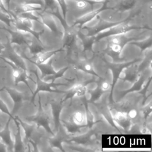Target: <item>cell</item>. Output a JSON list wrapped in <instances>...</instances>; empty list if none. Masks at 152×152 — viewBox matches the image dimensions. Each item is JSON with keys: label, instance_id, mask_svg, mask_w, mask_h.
<instances>
[{"label": "cell", "instance_id": "obj_7", "mask_svg": "<svg viewBox=\"0 0 152 152\" xmlns=\"http://www.w3.org/2000/svg\"><path fill=\"white\" fill-rule=\"evenodd\" d=\"M91 65L93 70L99 75V77L104 78L107 68L105 62L102 59L98 57L95 58Z\"/></svg>", "mask_w": 152, "mask_h": 152}, {"label": "cell", "instance_id": "obj_4", "mask_svg": "<svg viewBox=\"0 0 152 152\" xmlns=\"http://www.w3.org/2000/svg\"><path fill=\"white\" fill-rule=\"evenodd\" d=\"M141 49L139 46L127 43L121 50L119 56L120 58H124L126 59L127 61H130L139 56L141 54Z\"/></svg>", "mask_w": 152, "mask_h": 152}, {"label": "cell", "instance_id": "obj_50", "mask_svg": "<svg viewBox=\"0 0 152 152\" xmlns=\"http://www.w3.org/2000/svg\"><path fill=\"white\" fill-rule=\"evenodd\" d=\"M104 0H92L93 2H103Z\"/></svg>", "mask_w": 152, "mask_h": 152}, {"label": "cell", "instance_id": "obj_44", "mask_svg": "<svg viewBox=\"0 0 152 152\" xmlns=\"http://www.w3.org/2000/svg\"><path fill=\"white\" fill-rule=\"evenodd\" d=\"M27 145H28V147H29V148H30V151H34V147L33 144L31 142H27Z\"/></svg>", "mask_w": 152, "mask_h": 152}, {"label": "cell", "instance_id": "obj_52", "mask_svg": "<svg viewBox=\"0 0 152 152\" xmlns=\"http://www.w3.org/2000/svg\"><path fill=\"white\" fill-rule=\"evenodd\" d=\"M0 126H1V125H0Z\"/></svg>", "mask_w": 152, "mask_h": 152}, {"label": "cell", "instance_id": "obj_21", "mask_svg": "<svg viewBox=\"0 0 152 152\" xmlns=\"http://www.w3.org/2000/svg\"><path fill=\"white\" fill-rule=\"evenodd\" d=\"M104 5L103 2H94L91 5V10L94 12H97L100 10L102 8Z\"/></svg>", "mask_w": 152, "mask_h": 152}, {"label": "cell", "instance_id": "obj_6", "mask_svg": "<svg viewBox=\"0 0 152 152\" xmlns=\"http://www.w3.org/2000/svg\"><path fill=\"white\" fill-rule=\"evenodd\" d=\"M12 118L9 117L4 128L0 131V139L6 144L8 148H11V150L13 149L14 141L12 139L11 131L10 129V123Z\"/></svg>", "mask_w": 152, "mask_h": 152}, {"label": "cell", "instance_id": "obj_27", "mask_svg": "<svg viewBox=\"0 0 152 152\" xmlns=\"http://www.w3.org/2000/svg\"><path fill=\"white\" fill-rule=\"evenodd\" d=\"M111 49L113 52H118L121 50V47L119 44H115V43H112L111 45Z\"/></svg>", "mask_w": 152, "mask_h": 152}, {"label": "cell", "instance_id": "obj_46", "mask_svg": "<svg viewBox=\"0 0 152 152\" xmlns=\"http://www.w3.org/2000/svg\"><path fill=\"white\" fill-rule=\"evenodd\" d=\"M52 150L54 152H60V151H62V150L60 149L59 148L57 147H53L52 148Z\"/></svg>", "mask_w": 152, "mask_h": 152}, {"label": "cell", "instance_id": "obj_25", "mask_svg": "<svg viewBox=\"0 0 152 152\" xmlns=\"http://www.w3.org/2000/svg\"><path fill=\"white\" fill-rule=\"evenodd\" d=\"M53 82L54 84H66L68 83V81L64 77H61L56 78Z\"/></svg>", "mask_w": 152, "mask_h": 152}, {"label": "cell", "instance_id": "obj_15", "mask_svg": "<svg viewBox=\"0 0 152 152\" xmlns=\"http://www.w3.org/2000/svg\"><path fill=\"white\" fill-rule=\"evenodd\" d=\"M64 18L65 19L66 24L69 27H72L77 21V18H75V17L71 12L68 11H66Z\"/></svg>", "mask_w": 152, "mask_h": 152}, {"label": "cell", "instance_id": "obj_32", "mask_svg": "<svg viewBox=\"0 0 152 152\" xmlns=\"http://www.w3.org/2000/svg\"><path fill=\"white\" fill-rule=\"evenodd\" d=\"M37 131L39 132V133L40 134H42V135H45V136L46 135V133L48 132L47 131H46V129L43 126H39L38 127Z\"/></svg>", "mask_w": 152, "mask_h": 152}, {"label": "cell", "instance_id": "obj_8", "mask_svg": "<svg viewBox=\"0 0 152 152\" xmlns=\"http://www.w3.org/2000/svg\"><path fill=\"white\" fill-rule=\"evenodd\" d=\"M92 129L94 131L106 133V134H118L119 131L116 130L114 127L111 126L109 122H97L94 124L92 126Z\"/></svg>", "mask_w": 152, "mask_h": 152}, {"label": "cell", "instance_id": "obj_2", "mask_svg": "<svg viewBox=\"0 0 152 152\" xmlns=\"http://www.w3.org/2000/svg\"><path fill=\"white\" fill-rule=\"evenodd\" d=\"M131 13V10L118 11L112 9H106L97 13L100 20L108 23H116L124 21L129 17Z\"/></svg>", "mask_w": 152, "mask_h": 152}, {"label": "cell", "instance_id": "obj_11", "mask_svg": "<svg viewBox=\"0 0 152 152\" xmlns=\"http://www.w3.org/2000/svg\"><path fill=\"white\" fill-rule=\"evenodd\" d=\"M76 74L77 75L79 81L81 82H84V81H87L88 80H91L93 78L95 79L96 76H94L91 74L86 72L83 70L81 69H78L76 71Z\"/></svg>", "mask_w": 152, "mask_h": 152}, {"label": "cell", "instance_id": "obj_37", "mask_svg": "<svg viewBox=\"0 0 152 152\" xmlns=\"http://www.w3.org/2000/svg\"><path fill=\"white\" fill-rule=\"evenodd\" d=\"M36 70L37 71V76H38L39 78L41 79L43 77V72H42V70L40 69V68L38 66H36Z\"/></svg>", "mask_w": 152, "mask_h": 152}, {"label": "cell", "instance_id": "obj_45", "mask_svg": "<svg viewBox=\"0 0 152 152\" xmlns=\"http://www.w3.org/2000/svg\"><path fill=\"white\" fill-rule=\"evenodd\" d=\"M151 82H150L149 84L148 87L147 92H146V96H149L150 94H151Z\"/></svg>", "mask_w": 152, "mask_h": 152}, {"label": "cell", "instance_id": "obj_17", "mask_svg": "<svg viewBox=\"0 0 152 152\" xmlns=\"http://www.w3.org/2000/svg\"><path fill=\"white\" fill-rule=\"evenodd\" d=\"M4 90V87H3L2 88H0V92L1 91ZM0 111H1L2 112H3L5 114H7L9 116V117H11L12 118V119L14 118V116L11 114V113L10 112L7 104L2 100L0 99Z\"/></svg>", "mask_w": 152, "mask_h": 152}, {"label": "cell", "instance_id": "obj_47", "mask_svg": "<svg viewBox=\"0 0 152 152\" xmlns=\"http://www.w3.org/2000/svg\"><path fill=\"white\" fill-rule=\"evenodd\" d=\"M85 69L87 70V71H90L92 69L91 68V65L89 64H87L85 65Z\"/></svg>", "mask_w": 152, "mask_h": 152}, {"label": "cell", "instance_id": "obj_26", "mask_svg": "<svg viewBox=\"0 0 152 152\" xmlns=\"http://www.w3.org/2000/svg\"><path fill=\"white\" fill-rule=\"evenodd\" d=\"M33 102H34V104H35L36 107L39 109L40 106V99H39V95L38 93H37L34 96Z\"/></svg>", "mask_w": 152, "mask_h": 152}, {"label": "cell", "instance_id": "obj_9", "mask_svg": "<svg viewBox=\"0 0 152 152\" xmlns=\"http://www.w3.org/2000/svg\"><path fill=\"white\" fill-rule=\"evenodd\" d=\"M134 86V83L128 80H123V79L118 78L115 84L114 88L119 91H126L131 89Z\"/></svg>", "mask_w": 152, "mask_h": 152}, {"label": "cell", "instance_id": "obj_48", "mask_svg": "<svg viewBox=\"0 0 152 152\" xmlns=\"http://www.w3.org/2000/svg\"><path fill=\"white\" fill-rule=\"evenodd\" d=\"M96 135H95V134H92V135L90 136V139H91V140H95V139H96Z\"/></svg>", "mask_w": 152, "mask_h": 152}, {"label": "cell", "instance_id": "obj_30", "mask_svg": "<svg viewBox=\"0 0 152 152\" xmlns=\"http://www.w3.org/2000/svg\"><path fill=\"white\" fill-rule=\"evenodd\" d=\"M8 147L6 144L0 139V152L8 151Z\"/></svg>", "mask_w": 152, "mask_h": 152}, {"label": "cell", "instance_id": "obj_43", "mask_svg": "<svg viewBox=\"0 0 152 152\" xmlns=\"http://www.w3.org/2000/svg\"><path fill=\"white\" fill-rule=\"evenodd\" d=\"M6 49V47L5 45L0 41V53H2Z\"/></svg>", "mask_w": 152, "mask_h": 152}, {"label": "cell", "instance_id": "obj_18", "mask_svg": "<svg viewBox=\"0 0 152 152\" xmlns=\"http://www.w3.org/2000/svg\"><path fill=\"white\" fill-rule=\"evenodd\" d=\"M76 77V71L74 68H68L63 74V77L66 79H73Z\"/></svg>", "mask_w": 152, "mask_h": 152}, {"label": "cell", "instance_id": "obj_31", "mask_svg": "<svg viewBox=\"0 0 152 152\" xmlns=\"http://www.w3.org/2000/svg\"><path fill=\"white\" fill-rule=\"evenodd\" d=\"M113 123H114V124H115V125L118 128V129H119V132H122V133H124L125 132V130H124V128H123L119 123H118V121H116V120H113Z\"/></svg>", "mask_w": 152, "mask_h": 152}, {"label": "cell", "instance_id": "obj_38", "mask_svg": "<svg viewBox=\"0 0 152 152\" xmlns=\"http://www.w3.org/2000/svg\"><path fill=\"white\" fill-rule=\"evenodd\" d=\"M84 96H85V98L87 100H91V97H92V95H91V93L90 92H89L88 90H87L86 92H85V94H84Z\"/></svg>", "mask_w": 152, "mask_h": 152}, {"label": "cell", "instance_id": "obj_36", "mask_svg": "<svg viewBox=\"0 0 152 152\" xmlns=\"http://www.w3.org/2000/svg\"><path fill=\"white\" fill-rule=\"evenodd\" d=\"M71 103V98H68L64 100L62 103V107H68Z\"/></svg>", "mask_w": 152, "mask_h": 152}, {"label": "cell", "instance_id": "obj_40", "mask_svg": "<svg viewBox=\"0 0 152 152\" xmlns=\"http://www.w3.org/2000/svg\"><path fill=\"white\" fill-rule=\"evenodd\" d=\"M91 49L93 50V52H97L98 51H99V48H98V45H97V43H93L92 46H91Z\"/></svg>", "mask_w": 152, "mask_h": 152}, {"label": "cell", "instance_id": "obj_29", "mask_svg": "<svg viewBox=\"0 0 152 152\" xmlns=\"http://www.w3.org/2000/svg\"><path fill=\"white\" fill-rule=\"evenodd\" d=\"M137 111L134 109L130 110L128 113V116L132 119L135 118L137 116Z\"/></svg>", "mask_w": 152, "mask_h": 152}, {"label": "cell", "instance_id": "obj_3", "mask_svg": "<svg viewBox=\"0 0 152 152\" xmlns=\"http://www.w3.org/2000/svg\"><path fill=\"white\" fill-rule=\"evenodd\" d=\"M4 90L8 93L10 97L14 102L13 109L11 112V114L14 115L16 114L19 109L23 106L24 97L23 93L15 88L5 86H4Z\"/></svg>", "mask_w": 152, "mask_h": 152}, {"label": "cell", "instance_id": "obj_34", "mask_svg": "<svg viewBox=\"0 0 152 152\" xmlns=\"http://www.w3.org/2000/svg\"><path fill=\"white\" fill-rule=\"evenodd\" d=\"M104 58H105V60L108 62L109 63H110V64H112V63H114V59L113 58L109 55L106 53L104 55Z\"/></svg>", "mask_w": 152, "mask_h": 152}, {"label": "cell", "instance_id": "obj_28", "mask_svg": "<svg viewBox=\"0 0 152 152\" xmlns=\"http://www.w3.org/2000/svg\"><path fill=\"white\" fill-rule=\"evenodd\" d=\"M93 56H94V53H93V51H92L91 50L87 49L85 51V56L87 59H90L93 57Z\"/></svg>", "mask_w": 152, "mask_h": 152}, {"label": "cell", "instance_id": "obj_24", "mask_svg": "<svg viewBox=\"0 0 152 152\" xmlns=\"http://www.w3.org/2000/svg\"><path fill=\"white\" fill-rule=\"evenodd\" d=\"M97 87H98V84L96 82H91L88 83L86 86V88L88 91H94L96 90Z\"/></svg>", "mask_w": 152, "mask_h": 152}, {"label": "cell", "instance_id": "obj_39", "mask_svg": "<svg viewBox=\"0 0 152 152\" xmlns=\"http://www.w3.org/2000/svg\"><path fill=\"white\" fill-rule=\"evenodd\" d=\"M109 86H110V84H109V83L106 81H104V82L102 83V88L103 90H107L109 88Z\"/></svg>", "mask_w": 152, "mask_h": 152}, {"label": "cell", "instance_id": "obj_42", "mask_svg": "<svg viewBox=\"0 0 152 152\" xmlns=\"http://www.w3.org/2000/svg\"><path fill=\"white\" fill-rule=\"evenodd\" d=\"M151 95L150 94L149 96L147 97V100H146L145 102L144 106H148L150 104H151Z\"/></svg>", "mask_w": 152, "mask_h": 152}, {"label": "cell", "instance_id": "obj_16", "mask_svg": "<svg viewBox=\"0 0 152 152\" xmlns=\"http://www.w3.org/2000/svg\"><path fill=\"white\" fill-rule=\"evenodd\" d=\"M110 96V92L109 91H106L104 93H103L99 98L98 100H97L95 102L99 104H101L103 106L106 105L109 102V99Z\"/></svg>", "mask_w": 152, "mask_h": 152}, {"label": "cell", "instance_id": "obj_35", "mask_svg": "<svg viewBox=\"0 0 152 152\" xmlns=\"http://www.w3.org/2000/svg\"><path fill=\"white\" fill-rule=\"evenodd\" d=\"M79 131H80V134H85L88 132L89 128L87 126H82V127L80 128Z\"/></svg>", "mask_w": 152, "mask_h": 152}, {"label": "cell", "instance_id": "obj_41", "mask_svg": "<svg viewBox=\"0 0 152 152\" xmlns=\"http://www.w3.org/2000/svg\"><path fill=\"white\" fill-rule=\"evenodd\" d=\"M80 32L82 34H83L84 36H87L89 34V30L86 28H82L80 30Z\"/></svg>", "mask_w": 152, "mask_h": 152}, {"label": "cell", "instance_id": "obj_22", "mask_svg": "<svg viewBox=\"0 0 152 152\" xmlns=\"http://www.w3.org/2000/svg\"><path fill=\"white\" fill-rule=\"evenodd\" d=\"M73 88H74V84H72L71 85H68V86L61 84V85L57 86L56 87V88L58 90L61 91H68L71 90Z\"/></svg>", "mask_w": 152, "mask_h": 152}, {"label": "cell", "instance_id": "obj_12", "mask_svg": "<svg viewBox=\"0 0 152 152\" xmlns=\"http://www.w3.org/2000/svg\"><path fill=\"white\" fill-rule=\"evenodd\" d=\"M100 23V19L97 16V14L94 15L88 20L86 21L83 25V27H88V28H94L98 26Z\"/></svg>", "mask_w": 152, "mask_h": 152}, {"label": "cell", "instance_id": "obj_20", "mask_svg": "<svg viewBox=\"0 0 152 152\" xmlns=\"http://www.w3.org/2000/svg\"><path fill=\"white\" fill-rule=\"evenodd\" d=\"M104 78L106 81L110 84H112L113 81V73L111 69H107Z\"/></svg>", "mask_w": 152, "mask_h": 152}, {"label": "cell", "instance_id": "obj_19", "mask_svg": "<svg viewBox=\"0 0 152 152\" xmlns=\"http://www.w3.org/2000/svg\"><path fill=\"white\" fill-rule=\"evenodd\" d=\"M98 48L99 50H105L108 46V40L106 37H103L101 39L99 42L97 43Z\"/></svg>", "mask_w": 152, "mask_h": 152}, {"label": "cell", "instance_id": "obj_13", "mask_svg": "<svg viewBox=\"0 0 152 152\" xmlns=\"http://www.w3.org/2000/svg\"><path fill=\"white\" fill-rule=\"evenodd\" d=\"M52 25L55 27V28L59 33L64 34L65 31V30L61 21L58 18V17H57L56 15L53 14H52Z\"/></svg>", "mask_w": 152, "mask_h": 152}, {"label": "cell", "instance_id": "obj_33", "mask_svg": "<svg viewBox=\"0 0 152 152\" xmlns=\"http://www.w3.org/2000/svg\"><path fill=\"white\" fill-rule=\"evenodd\" d=\"M126 71H127V69L126 68H124L119 73V78L121 79H124L126 77Z\"/></svg>", "mask_w": 152, "mask_h": 152}, {"label": "cell", "instance_id": "obj_23", "mask_svg": "<svg viewBox=\"0 0 152 152\" xmlns=\"http://www.w3.org/2000/svg\"><path fill=\"white\" fill-rule=\"evenodd\" d=\"M75 45L77 48H78V49L80 51H83L84 49V45H83V43L82 40L78 37V36H76L75 37Z\"/></svg>", "mask_w": 152, "mask_h": 152}, {"label": "cell", "instance_id": "obj_1", "mask_svg": "<svg viewBox=\"0 0 152 152\" xmlns=\"http://www.w3.org/2000/svg\"><path fill=\"white\" fill-rule=\"evenodd\" d=\"M44 24V32L39 36V40L46 52H52L56 50L62 46V39L53 33L52 28Z\"/></svg>", "mask_w": 152, "mask_h": 152}, {"label": "cell", "instance_id": "obj_49", "mask_svg": "<svg viewBox=\"0 0 152 152\" xmlns=\"http://www.w3.org/2000/svg\"><path fill=\"white\" fill-rule=\"evenodd\" d=\"M0 7H1L2 8H4V4H3V1H2V0H0ZM5 9V8H4Z\"/></svg>", "mask_w": 152, "mask_h": 152}, {"label": "cell", "instance_id": "obj_5", "mask_svg": "<svg viewBox=\"0 0 152 152\" xmlns=\"http://www.w3.org/2000/svg\"><path fill=\"white\" fill-rule=\"evenodd\" d=\"M65 56L66 52L64 51L58 52L53 55L51 65L55 72H58L68 66V62L65 59Z\"/></svg>", "mask_w": 152, "mask_h": 152}, {"label": "cell", "instance_id": "obj_10", "mask_svg": "<svg viewBox=\"0 0 152 152\" xmlns=\"http://www.w3.org/2000/svg\"><path fill=\"white\" fill-rule=\"evenodd\" d=\"M14 16L11 12L0 7V20L4 22L8 27H10V23L14 20Z\"/></svg>", "mask_w": 152, "mask_h": 152}, {"label": "cell", "instance_id": "obj_14", "mask_svg": "<svg viewBox=\"0 0 152 152\" xmlns=\"http://www.w3.org/2000/svg\"><path fill=\"white\" fill-rule=\"evenodd\" d=\"M144 30H144V29H140V28L131 29V30H129L125 31L124 33H123V36L127 39H131V38L135 37L137 36H138L140 34H141Z\"/></svg>", "mask_w": 152, "mask_h": 152}, {"label": "cell", "instance_id": "obj_51", "mask_svg": "<svg viewBox=\"0 0 152 152\" xmlns=\"http://www.w3.org/2000/svg\"><path fill=\"white\" fill-rule=\"evenodd\" d=\"M7 66H1L0 65V68H6Z\"/></svg>", "mask_w": 152, "mask_h": 152}]
</instances>
